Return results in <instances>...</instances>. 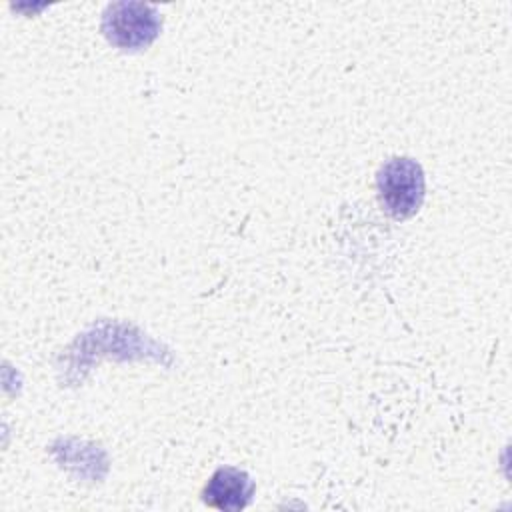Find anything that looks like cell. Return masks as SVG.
<instances>
[{
	"mask_svg": "<svg viewBox=\"0 0 512 512\" xmlns=\"http://www.w3.org/2000/svg\"><path fill=\"white\" fill-rule=\"evenodd\" d=\"M378 196L384 210L396 218L406 220L414 216L426 194V178L422 166L412 158H390L376 176Z\"/></svg>",
	"mask_w": 512,
	"mask_h": 512,
	"instance_id": "6da1fadb",
	"label": "cell"
},
{
	"mask_svg": "<svg viewBox=\"0 0 512 512\" xmlns=\"http://www.w3.org/2000/svg\"><path fill=\"white\" fill-rule=\"evenodd\" d=\"M162 28L160 14L144 2L108 4L102 16V32L120 50L148 48Z\"/></svg>",
	"mask_w": 512,
	"mask_h": 512,
	"instance_id": "7a4b0ae2",
	"label": "cell"
},
{
	"mask_svg": "<svg viewBox=\"0 0 512 512\" xmlns=\"http://www.w3.org/2000/svg\"><path fill=\"white\" fill-rule=\"evenodd\" d=\"M254 496V482L244 470L222 466L218 468L202 490V500L216 510L238 512L250 504Z\"/></svg>",
	"mask_w": 512,
	"mask_h": 512,
	"instance_id": "3957f363",
	"label": "cell"
}]
</instances>
